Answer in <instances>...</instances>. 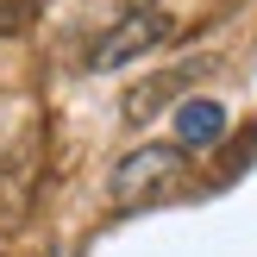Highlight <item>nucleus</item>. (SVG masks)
Wrapping results in <instances>:
<instances>
[{"mask_svg": "<svg viewBox=\"0 0 257 257\" xmlns=\"http://www.w3.org/2000/svg\"><path fill=\"white\" fill-rule=\"evenodd\" d=\"M182 176H188V151L138 145V151H125V157L113 163L107 195H113V207H151V201H163L170 188H182Z\"/></svg>", "mask_w": 257, "mask_h": 257, "instance_id": "f257e3e1", "label": "nucleus"}, {"mask_svg": "<svg viewBox=\"0 0 257 257\" xmlns=\"http://www.w3.org/2000/svg\"><path fill=\"white\" fill-rule=\"evenodd\" d=\"M170 32H176V25H170V13H157V7H132L125 19H113L107 32L88 44V69H125L132 57L157 50Z\"/></svg>", "mask_w": 257, "mask_h": 257, "instance_id": "f03ea898", "label": "nucleus"}, {"mask_svg": "<svg viewBox=\"0 0 257 257\" xmlns=\"http://www.w3.org/2000/svg\"><path fill=\"white\" fill-rule=\"evenodd\" d=\"M32 195H38V151H13V157L0 163V238L25 226Z\"/></svg>", "mask_w": 257, "mask_h": 257, "instance_id": "7ed1b4c3", "label": "nucleus"}, {"mask_svg": "<svg viewBox=\"0 0 257 257\" xmlns=\"http://www.w3.org/2000/svg\"><path fill=\"white\" fill-rule=\"evenodd\" d=\"M195 75H207V63H182V69H163V75H151V82H138L132 94H125V119L132 125H145V119H157L163 107H170L176 94H182Z\"/></svg>", "mask_w": 257, "mask_h": 257, "instance_id": "20e7f679", "label": "nucleus"}, {"mask_svg": "<svg viewBox=\"0 0 257 257\" xmlns=\"http://www.w3.org/2000/svg\"><path fill=\"white\" fill-rule=\"evenodd\" d=\"M226 138V107L220 100H182L176 107V151H213Z\"/></svg>", "mask_w": 257, "mask_h": 257, "instance_id": "39448f33", "label": "nucleus"}, {"mask_svg": "<svg viewBox=\"0 0 257 257\" xmlns=\"http://www.w3.org/2000/svg\"><path fill=\"white\" fill-rule=\"evenodd\" d=\"M32 19H38V0H0V38L25 32Z\"/></svg>", "mask_w": 257, "mask_h": 257, "instance_id": "423d86ee", "label": "nucleus"}]
</instances>
